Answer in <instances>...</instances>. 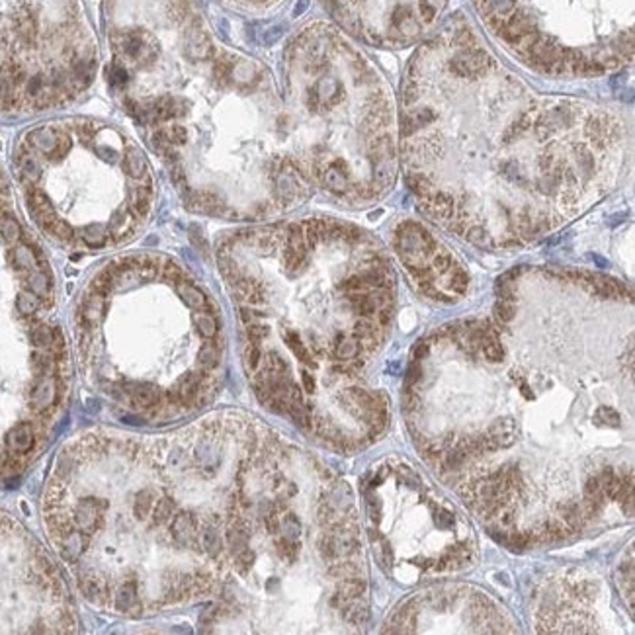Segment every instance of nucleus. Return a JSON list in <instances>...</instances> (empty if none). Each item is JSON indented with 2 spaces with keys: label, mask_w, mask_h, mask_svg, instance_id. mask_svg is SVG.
I'll return each instance as SVG.
<instances>
[{
  "label": "nucleus",
  "mask_w": 635,
  "mask_h": 635,
  "mask_svg": "<svg viewBox=\"0 0 635 635\" xmlns=\"http://www.w3.org/2000/svg\"><path fill=\"white\" fill-rule=\"evenodd\" d=\"M135 604H137V582L129 579L116 592V608L119 612H134Z\"/></svg>",
  "instance_id": "16"
},
{
  "label": "nucleus",
  "mask_w": 635,
  "mask_h": 635,
  "mask_svg": "<svg viewBox=\"0 0 635 635\" xmlns=\"http://www.w3.org/2000/svg\"><path fill=\"white\" fill-rule=\"evenodd\" d=\"M286 61L301 110L338 135L337 166L319 184L358 202L381 196L399 165V114L387 80L352 41L319 22L291 40Z\"/></svg>",
  "instance_id": "2"
},
{
  "label": "nucleus",
  "mask_w": 635,
  "mask_h": 635,
  "mask_svg": "<svg viewBox=\"0 0 635 635\" xmlns=\"http://www.w3.org/2000/svg\"><path fill=\"white\" fill-rule=\"evenodd\" d=\"M276 549H278L280 557L286 559V561H290V563H293V561L298 559L299 553L298 540H286V538H280V540L276 541Z\"/></svg>",
  "instance_id": "23"
},
{
  "label": "nucleus",
  "mask_w": 635,
  "mask_h": 635,
  "mask_svg": "<svg viewBox=\"0 0 635 635\" xmlns=\"http://www.w3.org/2000/svg\"><path fill=\"white\" fill-rule=\"evenodd\" d=\"M96 153H98V157L102 158L104 163H110V165H114V163H116V161H118V149H116V147H114V145H110V143H98V145H96Z\"/></svg>",
  "instance_id": "28"
},
{
  "label": "nucleus",
  "mask_w": 635,
  "mask_h": 635,
  "mask_svg": "<svg viewBox=\"0 0 635 635\" xmlns=\"http://www.w3.org/2000/svg\"><path fill=\"white\" fill-rule=\"evenodd\" d=\"M473 2L491 38L546 77H598L634 53V0Z\"/></svg>",
  "instance_id": "3"
},
{
  "label": "nucleus",
  "mask_w": 635,
  "mask_h": 635,
  "mask_svg": "<svg viewBox=\"0 0 635 635\" xmlns=\"http://www.w3.org/2000/svg\"><path fill=\"white\" fill-rule=\"evenodd\" d=\"M595 420L598 424H618L619 415L610 407H598L595 413Z\"/></svg>",
  "instance_id": "29"
},
{
  "label": "nucleus",
  "mask_w": 635,
  "mask_h": 635,
  "mask_svg": "<svg viewBox=\"0 0 635 635\" xmlns=\"http://www.w3.org/2000/svg\"><path fill=\"white\" fill-rule=\"evenodd\" d=\"M260 360H262V346L246 342L244 346V364L251 371H256L260 368Z\"/></svg>",
  "instance_id": "25"
},
{
  "label": "nucleus",
  "mask_w": 635,
  "mask_h": 635,
  "mask_svg": "<svg viewBox=\"0 0 635 635\" xmlns=\"http://www.w3.org/2000/svg\"><path fill=\"white\" fill-rule=\"evenodd\" d=\"M280 532L286 540H298L299 533H301V524H299L298 516L288 512L286 516L280 518Z\"/></svg>",
  "instance_id": "22"
},
{
  "label": "nucleus",
  "mask_w": 635,
  "mask_h": 635,
  "mask_svg": "<svg viewBox=\"0 0 635 635\" xmlns=\"http://www.w3.org/2000/svg\"><path fill=\"white\" fill-rule=\"evenodd\" d=\"M127 393H129V397H131V403L139 408H153L161 403V393L157 391L155 385L149 384L134 385V387H129V391Z\"/></svg>",
  "instance_id": "10"
},
{
  "label": "nucleus",
  "mask_w": 635,
  "mask_h": 635,
  "mask_svg": "<svg viewBox=\"0 0 635 635\" xmlns=\"http://www.w3.org/2000/svg\"><path fill=\"white\" fill-rule=\"evenodd\" d=\"M170 533L173 540L180 546V548H197V524L196 518L190 512H178L173 518V526H170Z\"/></svg>",
  "instance_id": "7"
},
{
  "label": "nucleus",
  "mask_w": 635,
  "mask_h": 635,
  "mask_svg": "<svg viewBox=\"0 0 635 635\" xmlns=\"http://www.w3.org/2000/svg\"><path fill=\"white\" fill-rule=\"evenodd\" d=\"M124 168L126 173L135 178V180H141L147 176V161L143 157V153L135 147H129L124 155Z\"/></svg>",
  "instance_id": "14"
},
{
  "label": "nucleus",
  "mask_w": 635,
  "mask_h": 635,
  "mask_svg": "<svg viewBox=\"0 0 635 635\" xmlns=\"http://www.w3.org/2000/svg\"><path fill=\"white\" fill-rule=\"evenodd\" d=\"M163 278L168 280V282H173L174 286L182 280H186L184 278V272H182V268L178 264H174L173 260H165V264H163Z\"/></svg>",
  "instance_id": "27"
},
{
  "label": "nucleus",
  "mask_w": 635,
  "mask_h": 635,
  "mask_svg": "<svg viewBox=\"0 0 635 635\" xmlns=\"http://www.w3.org/2000/svg\"><path fill=\"white\" fill-rule=\"evenodd\" d=\"M283 342L290 346V350L295 354V358H298L299 362L309 364V366H315L313 356H311V350H309V346L305 344V340L299 337L298 330H291V329L283 330Z\"/></svg>",
  "instance_id": "13"
},
{
  "label": "nucleus",
  "mask_w": 635,
  "mask_h": 635,
  "mask_svg": "<svg viewBox=\"0 0 635 635\" xmlns=\"http://www.w3.org/2000/svg\"><path fill=\"white\" fill-rule=\"evenodd\" d=\"M194 325H196L197 332L204 338H215L217 337V330H219V325H217V319L215 315H212V309H204V311H196L194 313Z\"/></svg>",
  "instance_id": "17"
},
{
  "label": "nucleus",
  "mask_w": 635,
  "mask_h": 635,
  "mask_svg": "<svg viewBox=\"0 0 635 635\" xmlns=\"http://www.w3.org/2000/svg\"><path fill=\"white\" fill-rule=\"evenodd\" d=\"M77 237H79L82 243L88 244L90 249H100V246H104L106 241H108L106 229H104L102 225H98V223H92V225H87V227L77 229L75 239H77Z\"/></svg>",
  "instance_id": "15"
},
{
  "label": "nucleus",
  "mask_w": 635,
  "mask_h": 635,
  "mask_svg": "<svg viewBox=\"0 0 635 635\" xmlns=\"http://www.w3.org/2000/svg\"><path fill=\"white\" fill-rule=\"evenodd\" d=\"M200 546H202V549H204L207 555H219L221 548H223V541H221V533L217 530V526L212 524V522L202 526V530H200Z\"/></svg>",
  "instance_id": "12"
},
{
  "label": "nucleus",
  "mask_w": 635,
  "mask_h": 635,
  "mask_svg": "<svg viewBox=\"0 0 635 635\" xmlns=\"http://www.w3.org/2000/svg\"><path fill=\"white\" fill-rule=\"evenodd\" d=\"M79 588L80 592L92 602H102L106 598V592H108L102 577L96 575L94 571H88V569H80L79 571Z\"/></svg>",
  "instance_id": "8"
},
{
  "label": "nucleus",
  "mask_w": 635,
  "mask_h": 635,
  "mask_svg": "<svg viewBox=\"0 0 635 635\" xmlns=\"http://www.w3.org/2000/svg\"><path fill=\"white\" fill-rule=\"evenodd\" d=\"M254 561H256V553H254L249 546L235 553V567L241 575L251 571V567L254 565Z\"/></svg>",
  "instance_id": "24"
},
{
  "label": "nucleus",
  "mask_w": 635,
  "mask_h": 635,
  "mask_svg": "<svg viewBox=\"0 0 635 635\" xmlns=\"http://www.w3.org/2000/svg\"><path fill=\"white\" fill-rule=\"evenodd\" d=\"M135 229V217L129 212H118L112 215L108 231L114 241H124L127 237H131Z\"/></svg>",
  "instance_id": "11"
},
{
  "label": "nucleus",
  "mask_w": 635,
  "mask_h": 635,
  "mask_svg": "<svg viewBox=\"0 0 635 635\" xmlns=\"http://www.w3.org/2000/svg\"><path fill=\"white\" fill-rule=\"evenodd\" d=\"M231 4H235L239 9H246V10H266L270 6H274L276 2H280V0H227Z\"/></svg>",
  "instance_id": "26"
},
{
  "label": "nucleus",
  "mask_w": 635,
  "mask_h": 635,
  "mask_svg": "<svg viewBox=\"0 0 635 635\" xmlns=\"http://www.w3.org/2000/svg\"><path fill=\"white\" fill-rule=\"evenodd\" d=\"M155 493L151 491V489H141L139 493L135 494V502H134V514L135 518L143 522V520H147L151 514V510L155 509Z\"/></svg>",
  "instance_id": "18"
},
{
  "label": "nucleus",
  "mask_w": 635,
  "mask_h": 635,
  "mask_svg": "<svg viewBox=\"0 0 635 635\" xmlns=\"http://www.w3.org/2000/svg\"><path fill=\"white\" fill-rule=\"evenodd\" d=\"M627 127L600 104L536 92L463 16L411 57L399 157L424 213L481 246L538 239L618 178Z\"/></svg>",
  "instance_id": "1"
},
{
  "label": "nucleus",
  "mask_w": 635,
  "mask_h": 635,
  "mask_svg": "<svg viewBox=\"0 0 635 635\" xmlns=\"http://www.w3.org/2000/svg\"><path fill=\"white\" fill-rule=\"evenodd\" d=\"M174 512H176V504H174L173 499L168 496H163L155 502V510H153V524L163 526L166 524L168 520H173Z\"/></svg>",
  "instance_id": "20"
},
{
  "label": "nucleus",
  "mask_w": 635,
  "mask_h": 635,
  "mask_svg": "<svg viewBox=\"0 0 635 635\" xmlns=\"http://www.w3.org/2000/svg\"><path fill=\"white\" fill-rule=\"evenodd\" d=\"M94 72L80 0H0V110L61 106Z\"/></svg>",
  "instance_id": "4"
},
{
  "label": "nucleus",
  "mask_w": 635,
  "mask_h": 635,
  "mask_svg": "<svg viewBox=\"0 0 635 635\" xmlns=\"http://www.w3.org/2000/svg\"><path fill=\"white\" fill-rule=\"evenodd\" d=\"M395 249L424 295L455 299L467 290L470 278L454 256L440 249L438 241L418 223H403L395 235Z\"/></svg>",
  "instance_id": "6"
},
{
  "label": "nucleus",
  "mask_w": 635,
  "mask_h": 635,
  "mask_svg": "<svg viewBox=\"0 0 635 635\" xmlns=\"http://www.w3.org/2000/svg\"><path fill=\"white\" fill-rule=\"evenodd\" d=\"M197 366L205 371H212L219 366V346L215 342H205L197 350Z\"/></svg>",
  "instance_id": "19"
},
{
  "label": "nucleus",
  "mask_w": 635,
  "mask_h": 635,
  "mask_svg": "<svg viewBox=\"0 0 635 635\" xmlns=\"http://www.w3.org/2000/svg\"><path fill=\"white\" fill-rule=\"evenodd\" d=\"M340 28L376 48H405L430 36L447 0H322Z\"/></svg>",
  "instance_id": "5"
},
{
  "label": "nucleus",
  "mask_w": 635,
  "mask_h": 635,
  "mask_svg": "<svg viewBox=\"0 0 635 635\" xmlns=\"http://www.w3.org/2000/svg\"><path fill=\"white\" fill-rule=\"evenodd\" d=\"M158 129L165 135L168 145H173V147H180V145L188 143V129L180 124H166V126H158Z\"/></svg>",
  "instance_id": "21"
},
{
  "label": "nucleus",
  "mask_w": 635,
  "mask_h": 635,
  "mask_svg": "<svg viewBox=\"0 0 635 635\" xmlns=\"http://www.w3.org/2000/svg\"><path fill=\"white\" fill-rule=\"evenodd\" d=\"M176 291L180 299L186 303V307H190L192 311H204V309H212V303L207 301L205 293L200 288H196L194 283H190L188 280H182V282L176 283Z\"/></svg>",
  "instance_id": "9"
},
{
  "label": "nucleus",
  "mask_w": 635,
  "mask_h": 635,
  "mask_svg": "<svg viewBox=\"0 0 635 635\" xmlns=\"http://www.w3.org/2000/svg\"><path fill=\"white\" fill-rule=\"evenodd\" d=\"M301 381H303V389H305L307 393L315 391V379H313V376L307 371V369L303 371V374H301Z\"/></svg>",
  "instance_id": "30"
}]
</instances>
